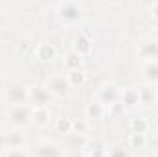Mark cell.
Here are the masks:
<instances>
[{
	"mask_svg": "<svg viewBox=\"0 0 158 157\" xmlns=\"http://www.w3.org/2000/svg\"><path fill=\"white\" fill-rule=\"evenodd\" d=\"M7 102L13 104V105H22L26 100H28V91L24 85H13L7 89V94H6Z\"/></svg>",
	"mask_w": 158,
	"mask_h": 157,
	"instance_id": "cell-1",
	"label": "cell"
},
{
	"mask_svg": "<svg viewBox=\"0 0 158 157\" xmlns=\"http://www.w3.org/2000/svg\"><path fill=\"white\" fill-rule=\"evenodd\" d=\"M140 56L147 61H158V39H147L140 44Z\"/></svg>",
	"mask_w": 158,
	"mask_h": 157,
	"instance_id": "cell-2",
	"label": "cell"
},
{
	"mask_svg": "<svg viewBox=\"0 0 158 157\" xmlns=\"http://www.w3.org/2000/svg\"><path fill=\"white\" fill-rule=\"evenodd\" d=\"M68 79H64L63 76H53L48 81V92L55 94V96H66L68 94Z\"/></svg>",
	"mask_w": 158,
	"mask_h": 157,
	"instance_id": "cell-3",
	"label": "cell"
},
{
	"mask_svg": "<svg viewBox=\"0 0 158 157\" xmlns=\"http://www.w3.org/2000/svg\"><path fill=\"white\" fill-rule=\"evenodd\" d=\"M11 120L15 122V124H26L30 118L33 117V113H31V109L28 107V105H15L13 107V111H11Z\"/></svg>",
	"mask_w": 158,
	"mask_h": 157,
	"instance_id": "cell-4",
	"label": "cell"
},
{
	"mask_svg": "<svg viewBox=\"0 0 158 157\" xmlns=\"http://www.w3.org/2000/svg\"><path fill=\"white\" fill-rule=\"evenodd\" d=\"M28 98H31L37 107H44L48 98H50V92L46 89H42V87H31V91L28 92Z\"/></svg>",
	"mask_w": 158,
	"mask_h": 157,
	"instance_id": "cell-5",
	"label": "cell"
},
{
	"mask_svg": "<svg viewBox=\"0 0 158 157\" xmlns=\"http://www.w3.org/2000/svg\"><path fill=\"white\" fill-rule=\"evenodd\" d=\"M35 56H37V59L40 61H52L53 57H55V48L52 46V44H39L37 46V50H35Z\"/></svg>",
	"mask_w": 158,
	"mask_h": 157,
	"instance_id": "cell-6",
	"label": "cell"
},
{
	"mask_svg": "<svg viewBox=\"0 0 158 157\" xmlns=\"http://www.w3.org/2000/svg\"><path fill=\"white\" fill-rule=\"evenodd\" d=\"M99 98H101V104H114V100L118 98V91L114 85H105L101 91H99Z\"/></svg>",
	"mask_w": 158,
	"mask_h": 157,
	"instance_id": "cell-7",
	"label": "cell"
},
{
	"mask_svg": "<svg viewBox=\"0 0 158 157\" xmlns=\"http://www.w3.org/2000/svg\"><path fill=\"white\" fill-rule=\"evenodd\" d=\"M81 63H83V59H81V54H77V52L68 54V56H66V61H64V65H66V69H68L70 72H72V70H79Z\"/></svg>",
	"mask_w": 158,
	"mask_h": 157,
	"instance_id": "cell-8",
	"label": "cell"
},
{
	"mask_svg": "<svg viewBox=\"0 0 158 157\" xmlns=\"http://www.w3.org/2000/svg\"><path fill=\"white\" fill-rule=\"evenodd\" d=\"M66 79H68V85L77 87V85H83V83L86 81V74H85L83 70H72V72L66 76Z\"/></svg>",
	"mask_w": 158,
	"mask_h": 157,
	"instance_id": "cell-9",
	"label": "cell"
},
{
	"mask_svg": "<svg viewBox=\"0 0 158 157\" xmlns=\"http://www.w3.org/2000/svg\"><path fill=\"white\" fill-rule=\"evenodd\" d=\"M103 113H105V109H103L101 102H92L86 107V115L90 118H99V117H103Z\"/></svg>",
	"mask_w": 158,
	"mask_h": 157,
	"instance_id": "cell-10",
	"label": "cell"
},
{
	"mask_svg": "<svg viewBox=\"0 0 158 157\" xmlns=\"http://www.w3.org/2000/svg\"><path fill=\"white\" fill-rule=\"evenodd\" d=\"M143 74H145L147 79L156 81L158 79V61H149V63L143 67Z\"/></svg>",
	"mask_w": 158,
	"mask_h": 157,
	"instance_id": "cell-11",
	"label": "cell"
},
{
	"mask_svg": "<svg viewBox=\"0 0 158 157\" xmlns=\"http://www.w3.org/2000/svg\"><path fill=\"white\" fill-rule=\"evenodd\" d=\"M39 155L40 157H61V152L53 144H42V146H39Z\"/></svg>",
	"mask_w": 158,
	"mask_h": 157,
	"instance_id": "cell-12",
	"label": "cell"
},
{
	"mask_svg": "<svg viewBox=\"0 0 158 157\" xmlns=\"http://www.w3.org/2000/svg\"><path fill=\"white\" fill-rule=\"evenodd\" d=\"M121 98H123V104H129V105L138 104V102H140V98H138V89H127V91H123Z\"/></svg>",
	"mask_w": 158,
	"mask_h": 157,
	"instance_id": "cell-13",
	"label": "cell"
},
{
	"mask_svg": "<svg viewBox=\"0 0 158 157\" xmlns=\"http://www.w3.org/2000/svg\"><path fill=\"white\" fill-rule=\"evenodd\" d=\"M129 146H132V148L145 146V133H131L129 135Z\"/></svg>",
	"mask_w": 158,
	"mask_h": 157,
	"instance_id": "cell-14",
	"label": "cell"
},
{
	"mask_svg": "<svg viewBox=\"0 0 158 157\" xmlns=\"http://www.w3.org/2000/svg\"><path fill=\"white\" fill-rule=\"evenodd\" d=\"M138 98H140L143 104H151V102L155 100V91H153L151 87H142V89L138 91Z\"/></svg>",
	"mask_w": 158,
	"mask_h": 157,
	"instance_id": "cell-15",
	"label": "cell"
},
{
	"mask_svg": "<svg viewBox=\"0 0 158 157\" xmlns=\"http://www.w3.org/2000/svg\"><path fill=\"white\" fill-rule=\"evenodd\" d=\"M55 129H57L59 133H70V131H72V120H70V118H57Z\"/></svg>",
	"mask_w": 158,
	"mask_h": 157,
	"instance_id": "cell-16",
	"label": "cell"
},
{
	"mask_svg": "<svg viewBox=\"0 0 158 157\" xmlns=\"http://www.w3.org/2000/svg\"><path fill=\"white\" fill-rule=\"evenodd\" d=\"M88 50H90V39H88V35H81L76 41V52L77 54H85Z\"/></svg>",
	"mask_w": 158,
	"mask_h": 157,
	"instance_id": "cell-17",
	"label": "cell"
},
{
	"mask_svg": "<svg viewBox=\"0 0 158 157\" xmlns=\"http://www.w3.org/2000/svg\"><path fill=\"white\" fill-rule=\"evenodd\" d=\"M33 118H35L37 124H46V120L50 118V113H48L46 107H35V111H33Z\"/></svg>",
	"mask_w": 158,
	"mask_h": 157,
	"instance_id": "cell-18",
	"label": "cell"
},
{
	"mask_svg": "<svg viewBox=\"0 0 158 157\" xmlns=\"http://www.w3.org/2000/svg\"><path fill=\"white\" fill-rule=\"evenodd\" d=\"M131 129H132V133H145L147 122H145L143 118H134V120L131 122Z\"/></svg>",
	"mask_w": 158,
	"mask_h": 157,
	"instance_id": "cell-19",
	"label": "cell"
},
{
	"mask_svg": "<svg viewBox=\"0 0 158 157\" xmlns=\"http://www.w3.org/2000/svg\"><path fill=\"white\" fill-rule=\"evenodd\" d=\"M61 9H63V13H64V11H68V13H70V15H68V19H76V17L79 15L77 6H76V4H66V6H63Z\"/></svg>",
	"mask_w": 158,
	"mask_h": 157,
	"instance_id": "cell-20",
	"label": "cell"
},
{
	"mask_svg": "<svg viewBox=\"0 0 158 157\" xmlns=\"http://www.w3.org/2000/svg\"><path fill=\"white\" fill-rule=\"evenodd\" d=\"M129 154H127V150H123V148H114L112 152H110V157H127Z\"/></svg>",
	"mask_w": 158,
	"mask_h": 157,
	"instance_id": "cell-21",
	"label": "cell"
},
{
	"mask_svg": "<svg viewBox=\"0 0 158 157\" xmlns=\"http://www.w3.org/2000/svg\"><path fill=\"white\" fill-rule=\"evenodd\" d=\"M7 157H26V154L20 150V148H11L7 152Z\"/></svg>",
	"mask_w": 158,
	"mask_h": 157,
	"instance_id": "cell-22",
	"label": "cell"
},
{
	"mask_svg": "<svg viewBox=\"0 0 158 157\" xmlns=\"http://www.w3.org/2000/svg\"><path fill=\"white\" fill-rule=\"evenodd\" d=\"M72 129H76V131H85V124L83 122H72Z\"/></svg>",
	"mask_w": 158,
	"mask_h": 157,
	"instance_id": "cell-23",
	"label": "cell"
},
{
	"mask_svg": "<svg viewBox=\"0 0 158 157\" xmlns=\"http://www.w3.org/2000/svg\"><path fill=\"white\" fill-rule=\"evenodd\" d=\"M155 11H156V15H158V4H155Z\"/></svg>",
	"mask_w": 158,
	"mask_h": 157,
	"instance_id": "cell-24",
	"label": "cell"
}]
</instances>
